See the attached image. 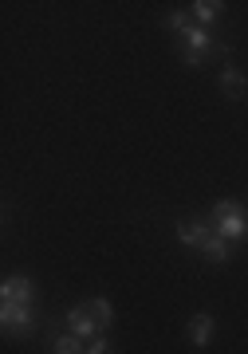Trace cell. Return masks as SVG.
Segmentation results:
<instances>
[{"mask_svg":"<svg viewBox=\"0 0 248 354\" xmlns=\"http://www.w3.org/2000/svg\"><path fill=\"white\" fill-rule=\"evenodd\" d=\"M189 24H193V16H189V12H166V28H174L177 36H181Z\"/></svg>","mask_w":248,"mask_h":354,"instance_id":"obj_13","label":"cell"},{"mask_svg":"<svg viewBox=\"0 0 248 354\" xmlns=\"http://www.w3.org/2000/svg\"><path fill=\"white\" fill-rule=\"evenodd\" d=\"M87 354H114V346H111V342H107V339H91Z\"/></svg>","mask_w":248,"mask_h":354,"instance_id":"obj_14","label":"cell"},{"mask_svg":"<svg viewBox=\"0 0 248 354\" xmlns=\"http://www.w3.org/2000/svg\"><path fill=\"white\" fill-rule=\"evenodd\" d=\"M213 335H217V319H213V315L197 311V315L189 319V342H193V346H209Z\"/></svg>","mask_w":248,"mask_h":354,"instance_id":"obj_7","label":"cell"},{"mask_svg":"<svg viewBox=\"0 0 248 354\" xmlns=\"http://www.w3.org/2000/svg\"><path fill=\"white\" fill-rule=\"evenodd\" d=\"M209 236H213V225H209V221H181V225H177V241L189 244V248H201Z\"/></svg>","mask_w":248,"mask_h":354,"instance_id":"obj_6","label":"cell"},{"mask_svg":"<svg viewBox=\"0 0 248 354\" xmlns=\"http://www.w3.org/2000/svg\"><path fill=\"white\" fill-rule=\"evenodd\" d=\"M177 39H181L177 51H181V64H186V67H201V64H205V55H213V51L229 55V44H217V39H213L201 24H189Z\"/></svg>","mask_w":248,"mask_h":354,"instance_id":"obj_1","label":"cell"},{"mask_svg":"<svg viewBox=\"0 0 248 354\" xmlns=\"http://www.w3.org/2000/svg\"><path fill=\"white\" fill-rule=\"evenodd\" d=\"M221 8H224L221 0H197V4H189V16H193V20L205 28V24H213V20L221 16Z\"/></svg>","mask_w":248,"mask_h":354,"instance_id":"obj_10","label":"cell"},{"mask_svg":"<svg viewBox=\"0 0 248 354\" xmlns=\"http://www.w3.org/2000/svg\"><path fill=\"white\" fill-rule=\"evenodd\" d=\"M91 315H95V323H99V330H107V327H111V323H114V307H111V299H103V295H99V299H91Z\"/></svg>","mask_w":248,"mask_h":354,"instance_id":"obj_12","label":"cell"},{"mask_svg":"<svg viewBox=\"0 0 248 354\" xmlns=\"http://www.w3.org/2000/svg\"><path fill=\"white\" fill-rule=\"evenodd\" d=\"M197 252L205 256V260H209V264H229V241H221V236H217V232H213L209 241L201 244Z\"/></svg>","mask_w":248,"mask_h":354,"instance_id":"obj_9","label":"cell"},{"mask_svg":"<svg viewBox=\"0 0 248 354\" xmlns=\"http://www.w3.org/2000/svg\"><path fill=\"white\" fill-rule=\"evenodd\" d=\"M221 95L224 99H245L248 95V75L240 67H224L221 71Z\"/></svg>","mask_w":248,"mask_h":354,"instance_id":"obj_8","label":"cell"},{"mask_svg":"<svg viewBox=\"0 0 248 354\" xmlns=\"http://www.w3.org/2000/svg\"><path fill=\"white\" fill-rule=\"evenodd\" d=\"M0 323H4L8 335H28V330L36 327L32 307H24V304H4V307H0Z\"/></svg>","mask_w":248,"mask_h":354,"instance_id":"obj_3","label":"cell"},{"mask_svg":"<svg viewBox=\"0 0 248 354\" xmlns=\"http://www.w3.org/2000/svg\"><path fill=\"white\" fill-rule=\"evenodd\" d=\"M51 354H87V342L75 335H55L51 339Z\"/></svg>","mask_w":248,"mask_h":354,"instance_id":"obj_11","label":"cell"},{"mask_svg":"<svg viewBox=\"0 0 248 354\" xmlns=\"http://www.w3.org/2000/svg\"><path fill=\"white\" fill-rule=\"evenodd\" d=\"M67 335H75V339H95L99 335V323H95V315H91V307L83 304V307H71L67 311Z\"/></svg>","mask_w":248,"mask_h":354,"instance_id":"obj_4","label":"cell"},{"mask_svg":"<svg viewBox=\"0 0 248 354\" xmlns=\"http://www.w3.org/2000/svg\"><path fill=\"white\" fill-rule=\"evenodd\" d=\"M0 295H4V304L32 307V299H36V283H32L28 276H8L4 279V288H0Z\"/></svg>","mask_w":248,"mask_h":354,"instance_id":"obj_5","label":"cell"},{"mask_svg":"<svg viewBox=\"0 0 248 354\" xmlns=\"http://www.w3.org/2000/svg\"><path fill=\"white\" fill-rule=\"evenodd\" d=\"M209 225L213 232L221 236V241H248V209L245 205H236V201H221L217 209H213L209 216Z\"/></svg>","mask_w":248,"mask_h":354,"instance_id":"obj_2","label":"cell"}]
</instances>
